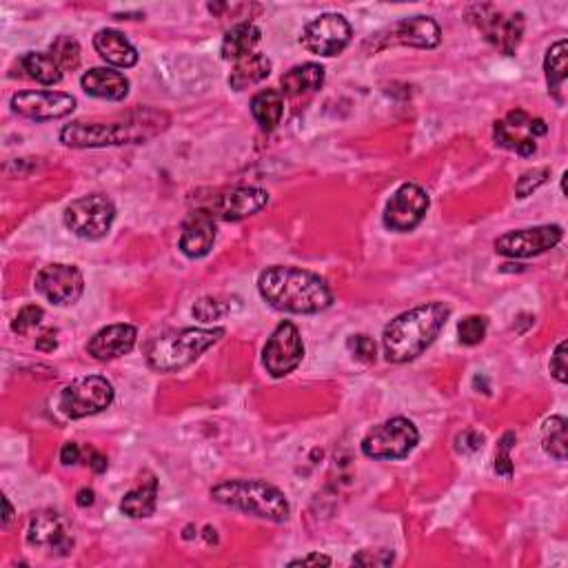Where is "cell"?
Wrapping results in <instances>:
<instances>
[{
	"instance_id": "obj_30",
	"label": "cell",
	"mask_w": 568,
	"mask_h": 568,
	"mask_svg": "<svg viewBox=\"0 0 568 568\" xmlns=\"http://www.w3.org/2000/svg\"><path fill=\"white\" fill-rule=\"evenodd\" d=\"M20 67L40 85H58L63 80V69L49 52H27L20 58Z\"/></svg>"
},
{
	"instance_id": "obj_8",
	"label": "cell",
	"mask_w": 568,
	"mask_h": 568,
	"mask_svg": "<svg viewBox=\"0 0 568 568\" xmlns=\"http://www.w3.org/2000/svg\"><path fill=\"white\" fill-rule=\"evenodd\" d=\"M469 23L491 43L497 52L513 56L524 38V14H504L493 5H473L466 12Z\"/></svg>"
},
{
	"instance_id": "obj_16",
	"label": "cell",
	"mask_w": 568,
	"mask_h": 568,
	"mask_svg": "<svg viewBox=\"0 0 568 568\" xmlns=\"http://www.w3.org/2000/svg\"><path fill=\"white\" fill-rule=\"evenodd\" d=\"M9 105L18 116L47 123V120L67 118L76 109V98L65 91H18Z\"/></svg>"
},
{
	"instance_id": "obj_14",
	"label": "cell",
	"mask_w": 568,
	"mask_h": 568,
	"mask_svg": "<svg viewBox=\"0 0 568 568\" xmlns=\"http://www.w3.org/2000/svg\"><path fill=\"white\" fill-rule=\"evenodd\" d=\"M34 289L56 307H69V304H76L83 298L85 276L76 265L54 262V265H47L36 273Z\"/></svg>"
},
{
	"instance_id": "obj_36",
	"label": "cell",
	"mask_w": 568,
	"mask_h": 568,
	"mask_svg": "<svg viewBox=\"0 0 568 568\" xmlns=\"http://www.w3.org/2000/svg\"><path fill=\"white\" fill-rule=\"evenodd\" d=\"M551 176V169L549 167H537V169H529L524 171V174L517 178V185H515V196L524 200L529 198L535 189H540L546 180Z\"/></svg>"
},
{
	"instance_id": "obj_25",
	"label": "cell",
	"mask_w": 568,
	"mask_h": 568,
	"mask_svg": "<svg viewBox=\"0 0 568 568\" xmlns=\"http://www.w3.org/2000/svg\"><path fill=\"white\" fill-rule=\"evenodd\" d=\"M158 504V480L151 473H145V480H140L138 486H134L129 493L123 495L120 502V511L134 520H142V517L154 515Z\"/></svg>"
},
{
	"instance_id": "obj_32",
	"label": "cell",
	"mask_w": 568,
	"mask_h": 568,
	"mask_svg": "<svg viewBox=\"0 0 568 568\" xmlns=\"http://www.w3.org/2000/svg\"><path fill=\"white\" fill-rule=\"evenodd\" d=\"M49 54L56 58V63L63 71H74L80 67V60H83V52H80V43L71 36H58L52 47H49Z\"/></svg>"
},
{
	"instance_id": "obj_44",
	"label": "cell",
	"mask_w": 568,
	"mask_h": 568,
	"mask_svg": "<svg viewBox=\"0 0 568 568\" xmlns=\"http://www.w3.org/2000/svg\"><path fill=\"white\" fill-rule=\"evenodd\" d=\"M56 347H58V340H56V333H54V331H49V333H45V336H40V338L36 340V349H38V351L49 353V351H54Z\"/></svg>"
},
{
	"instance_id": "obj_6",
	"label": "cell",
	"mask_w": 568,
	"mask_h": 568,
	"mask_svg": "<svg viewBox=\"0 0 568 568\" xmlns=\"http://www.w3.org/2000/svg\"><path fill=\"white\" fill-rule=\"evenodd\" d=\"M114 220L116 205L105 194H89L71 200L63 213L65 227L83 240H103L114 227Z\"/></svg>"
},
{
	"instance_id": "obj_37",
	"label": "cell",
	"mask_w": 568,
	"mask_h": 568,
	"mask_svg": "<svg viewBox=\"0 0 568 568\" xmlns=\"http://www.w3.org/2000/svg\"><path fill=\"white\" fill-rule=\"evenodd\" d=\"M43 318H45L43 307H38V304H25V307L16 313L12 329L14 333H18V336H25V333L38 327V324L43 322Z\"/></svg>"
},
{
	"instance_id": "obj_31",
	"label": "cell",
	"mask_w": 568,
	"mask_h": 568,
	"mask_svg": "<svg viewBox=\"0 0 568 568\" xmlns=\"http://www.w3.org/2000/svg\"><path fill=\"white\" fill-rule=\"evenodd\" d=\"M542 449L553 460L564 462L568 455V438H566V418L562 415H551L542 424Z\"/></svg>"
},
{
	"instance_id": "obj_40",
	"label": "cell",
	"mask_w": 568,
	"mask_h": 568,
	"mask_svg": "<svg viewBox=\"0 0 568 568\" xmlns=\"http://www.w3.org/2000/svg\"><path fill=\"white\" fill-rule=\"evenodd\" d=\"M482 444H484V435L473 429H466L458 435V438H455V449H458L460 453L480 451Z\"/></svg>"
},
{
	"instance_id": "obj_20",
	"label": "cell",
	"mask_w": 568,
	"mask_h": 568,
	"mask_svg": "<svg viewBox=\"0 0 568 568\" xmlns=\"http://www.w3.org/2000/svg\"><path fill=\"white\" fill-rule=\"evenodd\" d=\"M213 242H216V218H213V213L205 207L191 211L185 225H182L178 242L180 251L185 253L187 258L198 260L209 256Z\"/></svg>"
},
{
	"instance_id": "obj_1",
	"label": "cell",
	"mask_w": 568,
	"mask_h": 568,
	"mask_svg": "<svg viewBox=\"0 0 568 568\" xmlns=\"http://www.w3.org/2000/svg\"><path fill=\"white\" fill-rule=\"evenodd\" d=\"M258 291L269 307L296 316H313L333 304V291L327 280L291 265L267 267L258 276Z\"/></svg>"
},
{
	"instance_id": "obj_17",
	"label": "cell",
	"mask_w": 568,
	"mask_h": 568,
	"mask_svg": "<svg viewBox=\"0 0 568 568\" xmlns=\"http://www.w3.org/2000/svg\"><path fill=\"white\" fill-rule=\"evenodd\" d=\"M375 40H380L375 49H387L393 45L433 49L442 43V29L431 16H411L393 23L387 32L375 36Z\"/></svg>"
},
{
	"instance_id": "obj_28",
	"label": "cell",
	"mask_w": 568,
	"mask_h": 568,
	"mask_svg": "<svg viewBox=\"0 0 568 568\" xmlns=\"http://www.w3.org/2000/svg\"><path fill=\"white\" fill-rule=\"evenodd\" d=\"M251 114L262 131H273L284 116V94L278 89H265L251 98Z\"/></svg>"
},
{
	"instance_id": "obj_35",
	"label": "cell",
	"mask_w": 568,
	"mask_h": 568,
	"mask_svg": "<svg viewBox=\"0 0 568 568\" xmlns=\"http://www.w3.org/2000/svg\"><path fill=\"white\" fill-rule=\"evenodd\" d=\"M517 442V435L513 431H506L502 435L500 444H497V451H495V473L500 475L504 480H511L513 478V460H511V451Z\"/></svg>"
},
{
	"instance_id": "obj_29",
	"label": "cell",
	"mask_w": 568,
	"mask_h": 568,
	"mask_svg": "<svg viewBox=\"0 0 568 568\" xmlns=\"http://www.w3.org/2000/svg\"><path fill=\"white\" fill-rule=\"evenodd\" d=\"M544 76L549 85V94L562 103V89L568 76V40L562 38L549 47L544 56Z\"/></svg>"
},
{
	"instance_id": "obj_33",
	"label": "cell",
	"mask_w": 568,
	"mask_h": 568,
	"mask_svg": "<svg viewBox=\"0 0 568 568\" xmlns=\"http://www.w3.org/2000/svg\"><path fill=\"white\" fill-rule=\"evenodd\" d=\"M486 331H489V320L484 316H466L458 324V340L464 347H475L486 338Z\"/></svg>"
},
{
	"instance_id": "obj_18",
	"label": "cell",
	"mask_w": 568,
	"mask_h": 568,
	"mask_svg": "<svg viewBox=\"0 0 568 568\" xmlns=\"http://www.w3.org/2000/svg\"><path fill=\"white\" fill-rule=\"evenodd\" d=\"M269 205V191L260 187H231L227 191H220L209 202V209L213 218H220L225 222H238L256 216Z\"/></svg>"
},
{
	"instance_id": "obj_12",
	"label": "cell",
	"mask_w": 568,
	"mask_h": 568,
	"mask_svg": "<svg viewBox=\"0 0 568 568\" xmlns=\"http://www.w3.org/2000/svg\"><path fill=\"white\" fill-rule=\"evenodd\" d=\"M429 194L415 182H404L393 191L382 213L384 227L395 233L413 231L424 220L429 211Z\"/></svg>"
},
{
	"instance_id": "obj_24",
	"label": "cell",
	"mask_w": 568,
	"mask_h": 568,
	"mask_svg": "<svg viewBox=\"0 0 568 568\" xmlns=\"http://www.w3.org/2000/svg\"><path fill=\"white\" fill-rule=\"evenodd\" d=\"M260 40H262L260 27L256 23H251V20H245V23L233 25L225 34V38H222L220 54L225 60L238 63V60L256 54V47L260 45Z\"/></svg>"
},
{
	"instance_id": "obj_10",
	"label": "cell",
	"mask_w": 568,
	"mask_h": 568,
	"mask_svg": "<svg viewBox=\"0 0 568 568\" xmlns=\"http://www.w3.org/2000/svg\"><path fill=\"white\" fill-rule=\"evenodd\" d=\"M304 360V342L298 327L289 320L273 329L271 338L262 349V367L271 378H287Z\"/></svg>"
},
{
	"instance_id": "obj_27",
	"label": "cell",
	"mask_w": 568,
	"mask_h": 568,
	"mask_svg": "<svg viewBox=\"0 0 568 568\" xmlns=\"http://www.w3.org/2000/svg\"><path fill=\"white\" fill-rule=\"evenodd\" d=\"M284 96H302L318 91L324 85V67L318 63H304L289 69L280 80Z\"/></svg>"
},
{
	"instance_id": "obj_43",
	"label": "cell",
	"mask_w": 568,
	"mask_h": 568,
	"mask_svg": "<svg viewBox=\"0 0 568 568\" xmlns=\"http://www.w3.org/2000/svg\"><path fill=\"white\" fill-rule=\"evenodd\" d=\"M89 469L94 471V473H105L109 469V460H107V455L103 453H98V451H91L89 453Z\"/></svg>"
},
{
	"instance_id": "obj_3",
	"label": "cell",
	"mask_w": 568,
	"mask_h": 568,
	"mask_svg": "<svg viewBox=\"0 0 568 568\" xmlns=\"http://www.w3.org/2000/svg\"><path fill=\"white\" fill-rule=\"evenodd\" d=\"M169 118L160 111H136L120 123H85L76 120L60 129V142L71 149H100L138 145L167 129Z\"/></svg>"
},
{
	"instance_id": "obj_34",
	"label": "cell",
	"mask_w": 568,
	"mask_h": 568,
	"mask_svg": "<svg viewBox=\"0 0 568 568\" xmlns=\"http://www.w3.org/2000/svg\"><path fill=\"white\" fill-rule=\"evenodd\" d=\"M229 311H231V307L227 302H222L220 298L205 296V298H200L194 304V307H191V316L200 320L202 324H211V322H216L220 318H225Z\"/></svg>"
},
{
	"instance_id": "obj_7",
	"label": "cell",
	"mask_w": 568,
	"mask_h": 568,
	"mask_svg": "<svg viewBox=\"0 0 568 568\" xmlns=\"http://www.w3.org/2000/svg\"><path fill=\"white\" fill-rule=\"evenodd\" d=\"M114 395V384L103 375H85L60 391L58 409L69 420H83L109 409Z\"/></svg>"
},
{
	"instance_id": "obj_26",
	"label": "cell",
	"mask_w": 568,
	"mask_h": 568,
	"mask_svg": "<svg viewBox=\"0 0 568 568\" xmlns=\"http://www.w3.org/2000/svg\"><path fill=\"white\" fill-rule=\"evenodd\" d=\"M271 60L267 54H251L247 58H242L236 63V67L231 69L229 76V87L236 91H245L253 85H260L262 80H267L271 74Z\"/></svg>"
},
{
	"instance_id": "obj_15",
	"label": "cell",
	"mask_w": 568,
	"mask_h": 568,
	"mask_svg": "<svg viewBox=\"0 0 568 568\" xmlns=\"http://www.w3.org/2000/svg\"><path fill=\"white\" fill-rule=\"evenodd\" d=\"M564 238V229L560 225H540L529 229H517L504 233L495 240V251L500 256L526 260L533 256H542V253L557 247Z\"/></svg>"
},
{
	"instance_id": "obj_23",
	"label": "cell",
	"mask_w": 568,
	"mask_h": 568,
	"mask_svg": "<svg viewBox=\"0 0 568 568\" xmlns=\"http://www.w3.org/2000/svg\"><path fill=\"white\" fill-rule=\"evenodd\" d=\"M94 49L105 63L114 67L129 69L138 65V49L118 29H100L94 36Z\"/></svg>"
},
{
	"instance_id": "obj_13",
	"label": "cell",
	"mask_w": 568,
	"mask_h": 568,
	"mask_svg": "<svg viewBox=\"0 0 568 568\" xmlns=\"http://www.w3.org/2000/svg\"><path fill=\"white\" fill-rule=\"evenodd\" d=\"M546 123L542 118H533L524 109H513L506 118L493 125V138L500 147L511 149L520 156H533L537 151V138L546 136Z\"/></svg>"
},
{
	"instance_id": "obj_22",
	"label": "cell",
	"mask_w": 568,
	"mask_h": 568,
	"mask_svg": "<svg viewBox=\"0 0 568 568\" xmlns=\"http://www.w3.org/2000/svg\"><path fill=\"white\" fill-rule=\"evenodd\" d=\"M80 87L85 94L100 100H125L129 96V78L109 67H94L80 78Z\"/></svg>"
},
{
	"instance_id": "obj_2",
	"label": "cell",
	"mask_w": 568,
	"mask_h": 568,
	"mask_svg": "<svg viewBox=\"0 0 568 568\" xmlns=\"http://www.w3.org/2000/svg\"><path fill=\"white\" fill-rule=\"evenodd\" d=\"M449 318L451 307L444 302H426L400 313L384 327L382 333V349L387 360L393 364H404L420 358L440 336Z\"/></svg>"
},
{
	"instance_id": "obj_45",
	"label": "cell",
	"mask_w": 568,
	"mask_h": 568,
	"mask_svg": "<svg viewBox=\"0 0 568 568\" xmlns=\"http://www.w3.org/2000/svg\"><path fill=\"white\" fill-rule=\"evenodd\" d=\"M96 502V493L91 491V489H80L78 495H76V504L80 506V509H87V506H91Z\"/></svg>"
},
{
	"instance_id": "obj_9",
	"label": "cell",
	"mask_w": 568,
	"mask_h": 568,
	"mask_svg": "<svg viewBox=\"0 0 568 568\" xmlns=\"http://www.w3.org/2000/svg\"><path fill=\"white\" fill-rule=\"evenodd\" d=\"M420 431L409 418H391L371 429L360 444L369 460H402L418 446Z\"/></svg>"
},
{
	"instance_id": "obj_19",
	"label": "cell",
	"mask_w": 568,
	"mask_h": 568,
	"mask_svg": "<svg viewBox=\"0 0 568 568\" xmlns=\"http://www.w3.org/2000/svg\"><path fill=\"white\" fill-rule=\"evenodd\" d=\"M27 544L56 555H67L74 549V535L65 517L54 511L36 513L27 526Z\"/></svg>"
},
{
	"instance_id": "obj_41",
	"label": "cell",
	"mask_w": 568,
	"mask_h": 568,
	"mask_svg": "<svg viewBox=\"0 0 568 568\" xmlns=\"http://www.w3.org/2000/svg\"><path fill=\"white\" fill-rule=\"evenodd\" d=\"M331 557L327 555H320V553H311V555H304L300 560H293L289 562V566H331Z\"/></svg>"
},
{
	"instance_id": "obj_11",
	"label": "cell",
	"mask_w": 568,
	"mask_h": 568,
	"mask_svg": "<svg viewBox=\"0 0 568 568\" xmlns=\"http://www.w3.org/2000/svg\"><path fill=\"white\" fill-rule=\"evenodd\" d=\"M353 38V27L342 14H322L313 18L302 29L300 43L309 54L320 58L340 56L349 47Z\"/></svg>"
},
{
	"instance_id": "obj_21",
	"label": "cell",
	"mask_w": 568,
	"mask_h": 568,
	"mask_svg": "<svg viewBox=\"0 0 568 568\" xmlns=\"http://www.w3.org/2000/svg\"><path fill=\"white\" fill-rule=\"evenodd\" d=\"M136 340H138V329L134 324L127 322L109 324V327H103L89 338L87 353L100 362L116 360L134 351Z\"/></svg>"
},
{
	"instance_id": "obj_38",
	"label": "cell",
	"mask_w": 568,
	"mask_h": 568,
	"mask_svg": "<svg viewBox=\"0 0 568 568\" xmlns=\"http://www.w3.org/2000/svg\"><path fill=\"white\" fill-rule=\"evenodd\" d=\"M347 349H349V353L353 355L355 360L364 362V364L375 362V355H378V347H375V342L369 336H364V333H358V336H351L347 340Z\"/></svg>"
},
{
	"instance_id": "obj_46",
	"label": "cell",
	"mask_w": 568,
	"mask_h": 568,
	"mask_svg": "<svg viewBox=\"0 0 568 568\" xmlns=\"http://www.w3.org/2000/svg\"><path fill=\"white\" fill-rule=\"evenodd\" d=\"M3 506H5V515H3V529H7L9 522H12L14 517V506L9 502V497H3Z\"/></svg>"
},
{
	"instance_id": "obj_39",
	"label": "cell",
	"mask_w": 568,
	"mask_h": 568,
	"mask_svg": "<svg viewBox=\"0 0 568 568\" xmlns=\"http://www.w3.org/2000/svg\"><path fill=\"white\" fill-rule=\"evenodd\" d=\"M566 349H568V342L562 340V342L555 347V351H553V355H551V362H549L551 375H553V378H555L557 382H560V384H566V380H568Z\"/></svg>"
},
{
	"instance_id": "obj_42",
	"label": "cell",
	"mask_w": 568,
	"mask_h": 568,
	"mask_svg": "<svg viewBox=\"0 0 568 568\" xmlns=\"http://www.w3.org/2000/svg\"><path fill=\"white\" fill-rule=\"evenodd\" d=\"M60 462H63L65 466L78 464L80 462V446L76 442L63 444V449H60Z\"/></svg>"
},
{
	"instance_id": "obj_4",
	"label": "cell",
	"mask_w": 568,
	"mask_h": 568,
	"mask_svg": "<svg viewBox=\"0 0 568 568\" xmlns=\"http://www.w3.org/2000/svg\"><path fill=\"white\" fill-rule=\"evenodd\" d=\"M211 500L258 520L282 524L289 520L291 504L278 486L265 480H225L211 489Z\"/></svg>"
},
{
	"instance_id": "obj_5",
	"label": "cell",
	"mask_w": 568,
	"mask_h": 568,
	"mask_svg": "<svg viewBox=\"0 0 568 568\" xmlns=\"http://www.w3.org/2000/svg\"><path fill=\"white\" fill-rule=\"evenodd\" d=\"M225 329L187 327L158 336L147 347V364L158 373H176L194 364L202 353L225 338Z\"/></svg>"
}]
</instances>
